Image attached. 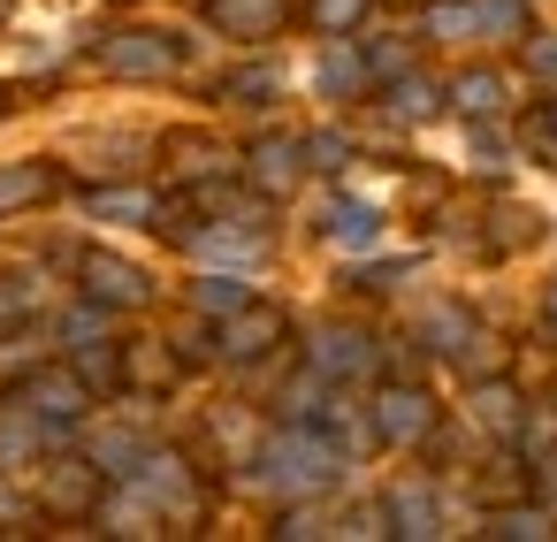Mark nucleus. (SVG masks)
Instances as JSON below:
<instances>
[{"mask_svg": "<svg viewBox=\"0 0 557 542\" xmlns=\"http://www.w3.org/2000/svg\"><path fill=\"white\" fill-rule=\"evenodd\" d=\"M549 313H557V291H549Z\"/></svg>", "mask_w": 557, "mask_h": 542, "instance_id": "f704fd0d", "label": "nucleus"}, {"mask_svg": "<svg viewBox=\"0 0 557 542\" xmlns=\"http://www.w3.org/2000/svg\"><path fill=\"white\" fill-rule=\"evenodd\" d=\"M329 237H336V245H351V252H367V245L382 237V214H374V207L336 199V207H329Z\"/></svg>", "mask_w": 557, "mask_h": 542, "instance_id": "4468645a", "label": "nucleus"}, {"mask_svg": "<svg viewBox=\"0 0 557 542\" xmlns=\"http://www.w3.org/2000/svg\"><path fill=\"white\" fill-rule=\"evenodd\" d=\"M481 534H496V542H534V534H549V519H542V512H496Z\"/></svg>", "mask_w": 557, "mask_h": 542, "instance_id": "393cba45", "label": "nucleus"}, {"mask_svg": "<svg viewBox=\"0 0 557 542\" xmlns=\"http://www.w3.org/2000/svg\"><path fill=\"white\" fill-rule=\"evenodd\" d=\"M0 115H9V85H0Z\"/></svg>", "mask_w": 557, "mask_h": 542, "instance_id": "72a5a7b5", "label": "nucleus"}, {"mask_svg": "<svg viewBox=\"0 0 557 542\" xmlns=\"http://www.w3.org/2000/svg\"><path fill=\"white\" fill-rule=\"evenodd\" d=\"M39 504L54 519H92L100 512V458H54V466H39Z\"/></svg>", "mask_w": 557, "mask_h": 542, "instance_id": "f03ea898", "label": "nucleus"}, {"mask_svg": "<svg viewBox=\"0 0 557 542\" xmlns=\"http://www.w3.org/2000/svg\"><path fill=\"white\" fill-rule=\"evenodd\" d=\"M290 16V0H207V24L222 39H275Z\"/></svg>", "mask_w": 557, "mask_h": 542, "instance_id": "1a4fd4ad", "label": "nucleus"}, {"mask_svg": "<svg viewBox=\"0 0 557 542\" xmlns=\"http://www.w3.org/2000/svg\"><path fill=\"white\" fill-rule=\"evenodd\" d=\"M131 367H138V382H169V359H153V352H138Z\"/></svg>", "mask_w": 557, "mask_h": 542, "instance_id": "473e14b6", "label": "nucleus"}, {"mask_svg": "<svg viewBox=\"0 0 557 542\" xmlns=\"http://www.w3.org/2000/svg\"><path fill=\"white\" fill-rule=\"evenodd\" d=\"M527 70H534V77H557V39H534V47H527Z\"/></svg>", "mask_w": 557, "mask_h": 542, "instance_id": "7c9ffc66", "label": "nucleus"}, {"mask_svg": "<svg viewBox=\"0 0 557 542\" xmlns=\"http://www.w3.org/2000/svg\"><path fill=\"white\" fill-rule=\"evenodd\" d=\"M275 534H290V542H298V534H329V527H321V519H313V512H290V519H283V527H275Z\"/></svg>", "mask_w": 557, "mask_h": 542, "instance_id": "2f4dec72", "label": "nucleus"}, {"mask_svg": "<svg viewBox=\"0 0 557 542\" xmlns=\"http://www.w3.org/2000/svg\"><path fill=\"white\" fill-rule=\"evenodd\" d=\"M230 93H237V100H260V93H275V70H245Z\"/></svg>", "mask_w": 557, "mask_h": 542, "instance_id": "c756f323", "label": "nucleus"}, {"mask_svg": "<svg viewBox=\"0 0 557 542\" xmlns=\"http://www.w3.org/2000/svg\"><path fill=\"white\" fill-rule=\"evenodd\" d=\"M85 298H100L108 313H115V306L131 313V306H146V298H153V283H146V268H131V260L92 252V260H85Z\"/></svg>", "mask_w": 557, "mask_h": 542, "instance_id": "20e7f679", "label": "nucleus"}, {"mask_svg": "<svg viewBox=\"0 0 557 542\" xmlns=\"http://www.w3.org/2000/svg\"><path fill=\"white\" fill-rule=\"evenodd\" d=\"M92 214H100V222H146L153 199H146V192H92Z\"/></svg>", "mask_w": 557, "mask_h": 542, "instance_id": "5701e85b", "label": "nucleus"}, {"mask_svg": "<svg viewBox=\"0 0 557 542\" xmlns=\"http://www.w3.org/2000/svg\"><path fill=\"white\" fill-rule=\"evenodd\" d=\"M359 16H367V0H313V32H329V39H344Z\"/></svg>", "mask_w": 557, "mask_h": 542, "instance_id": "a878e982", "label": "nucleus"}, {"mask_svg": "<svg viewBox=\"0 0 557 542\" xmlns=\"http://www.w3.org/2000/svg\"><path fill=\"white\" fill-rule=\"evenodd\" d=\"M420 336H428V352H450V359H458V352L473 344V321H466L458 306H428V313H420Z\"/></svg>", "mask_w": 557, "mask_h": 542, "instance_id": "2eb2a0df", "label": "nucleus"}, {"mask_svg": "<svg viewBox=\"0 0 557 542\" xmlns=\"http://www.w3.org/2000/svg\"><path fill=\"white\" fill-rule=\"evenodd\" d=\"M169 153H184V176H207V169H222V153H214L207 138H176Z\"/></svg>", "mask_w": 557, "mask_h": 542, "instance_id": "c85d7f7f", "label": "nucleus"}, {"mask_svg": "<svg viewBox=\"0 0 557 542\" xmlns=\"http://www.w3.org/2000/svg\"><path fill=\"white\" fill-rule=\"evenodd\" d=\"M389 108H397L405 123H420V115H435V85H428V77H397V93H389Z\"/></svg>", "mask_w": 557, "mask_h": 542, "instance_id": "b1692460", "label": "nucleus"}, {"mask_svg": "<svg viewBox=\"0 0 557 542\" xmlns=\"http://www.w3.org/2000/svg\"><path fill=\"white\" fill-rule=\"evenodd\" d=\"M473 24H481V39H519L527 32V0H473Z\"/></svg>", "mask_w": 557, "mask_h": 542, "instance_id": "a211bd4d", "label": "nucleus"}, {"mask_svg": "<svg viewBox=\"0 0 557 542\" xmlns=\"http://www.w3.org/2000/svg\"><path fill=\"white\" fill-rule=\"evenodd\" d=\"M298 161H306V146H298V138H260V146H252V161H245V176H252L260 192H290Z\"/></svg>", "mask_w": 557, "mask_h": 542, "instance_id": "9b49d317", "label": "nucleus"}, {"mask_svg": "<svg viewBox=\"0 0 557 542\" xmlns=\"http://www.w3.org/2000/svg\"><path fill=\"white\" fill-rule=\"evenodd\" d=\"M473 420H488V428H519V390H511V382H481V390H473Z\"/></svg>", "mask_w": 557, "mask_h": 542, "instance_id": "6ab92c4d", "label": "nucleus"}, {"mask_svg": "<svg viewBox=\"0 0 557 542\" xmlns=\"http://www.w3.org/2000/svg\"><path fill=\"white\" fill-rule=\"evenodd\" d=\"M283 313L275 306H237L230 321H222V359H268L275 344H283Z\"/></svg>", "mask_w": 557, "mask_h": 542, "instance_id": "0eeeda50", "label": "nucleus"}, {"mask_svg": "<svg viewBox=\"0 0 557 542\" xmlns=\"http://www.w3.org/2000/svg\"><path fill=\"white\" fill-rule=\"evenodd\" d=\"M306 161H313V169H329V176H336V169H344V161H351V138H336V131H321V138H306Z\"/></svg>", "mask_w": 557, "mask_h": 542, "instance_id": "cd10ccee", "label": "nucleus"}, {"mask_svg": "<svg viewBox=\"0 0 557 542\" xmlns=\"http://www.w3.org/2000/svg\"><path fill=\"white\" fill-rule=\"evenodd\" d=\"M77 374H85V390H123V352L115 344H77Z\"/></svg>", "mask_w": 557, "mask_h": 542, "instance_id": "f3484780", "label": "nucleus"}, {"mask_svg": "<svg viewBox=\"0 0 557 542\" xmlns=\"http://www.w3.org/2000/svg\"><path fill=\"white\" fill-rule=\"evenodd\" d=\"M367 367H374V336H359V329H321V344H313V374L344 382V374H367Z\"/></svg>", "mask_w": 557, "mask_h": 542, "instance_id": "9d476101", "label": "nucleus"}, {"mask_svg": "<svg viewBox=\"0 0 557 542\" xmlns=\"http://www.w3.org/2000/svg\"><path fill=\"white\" fill-rule=\"evenodd\" d=\"M374 435H382V443H428V435H435L428 390H382V397H374Z\"/></svg>", "mask_w": 557, "mask_h": 542, "instance_id": "39448f33", "label": "nucleus"}, {"mask_svg": "<svg viewBox=\"0 0 557 542\" xmlns=\"http://www.w3.org/2000/svg\"><path fill=\"white\" fill-rule=\"evenodd\" d=\"M92 458H100V473H138V435H100Z\"/></svg>", "mask_w": 557, "mask_h": 542, "instance_id": "bb28decb", "label": "nucleus"}, {"mask_svg": "<svg viewBox=\"0 0 557 542\" xmlns=\"http://www.w3.org/2000/svg\"><path fill=\"white\" fill-rule=\"evenodd\" d=\"M24 405L47 420V435H70V420L85 412V374L70 367V374H32L24 382Z\"/></svg>", "mask_w": 557, "mask_h": 542, "instance_id": "6e6552de", "label": "nucleus"}, {"mask_svg": "<svg viewBox=\"0 0 557 542\" xmlns=\"http://www.w3.org/2000/svg\"><path fill=\"white\" fill-rule=\"evenodd\" d=\"M237 306H252V291H245L237 275H207V283H199V313H222V321H230Z\"/></svg>", "mask_w": 557, "mask_h": 542, "instance_id": "412c9836", "label": "nucleus"}, {"mask_svg": "<svg viewBox=\"0 0 557 542\" xmlns=\"http://www.w3.org/2000/svg\"><path fill=\"white\" fill-rule=\"evenodd\" d=\"M100 62H108L115 77H161V70L184 62V47H176L169 32H115V39L100 47Z\"/></svg>", "mask_w": 557, "mask_h": 542, "instance_id": "7ed1b4c3", "label": "nucleus"}, {"mask_svg": "<svg viewBox=\"0 0 557 542\" xmlns=\"http://www.w3.org/2000/svg\"><path fill=\"white\" fill-rule=\"evenodd\" d=\"M47 192H54V169H39V161H9V169H0V214H16V207H32Z\"/></svg>", "mask_w": 557, "mask_h": 542, "instance_id": "f8f14e48", "label": "nucleus"}, {"mask_svg": "<svg viewBox=\"0 0 557 542\" xmlns=\"http://www.w3.org/2000/svg\"><path fill=\"white\" fill-rule=\"evenodd\" d=\"M389 519H397V534H443V527H435L443 512H435V496H428L420 481H405V489H389Z\"/></svg>", "mask_w": 557, "mask_h": 542, "instance_id": "ddd939ff", "label": "nucleus"}, {"mask_svg": "<svg viewBox=\"0 0 557 542\" xmlns=\"http://www.w3.org/2000/svg\"><path fill=\"white\" fill-rule=\"evenodd\" d=\"M138 489L161 519H199V489H191L184 458H138Z\"/></svg>", "mask_w": 557, "mask_h": 542, "instance_id": "423d86ee", "label": "nucleus"}, {"mask_svg": "<svg viewBox=\"0 0 557 542\" xmlns=\"http://www.w3.org/2000/svg\"><path fill=\"white\" fill-rule=\"evenodd\" d=\"M466 32H481L473 0H435V9H428V39H466Z\"/></svg>", "mask_w": 557, "mask_h": 542, "instance_id": "4be33fe9", "label": "nucleus"}, {"mask_svg": "<svg viewBox=\"0 0 557 542\" xmlns=\"http://www.w3.org/2000/svg\"><path fill=\"white\" fill-rule=\"evenodd\" d=\"M313 85H321L329 100H351V93L367 85V62H359V54H344V47H329V54H321V70H313Z\"/></svg>", "mask_w": 557, "mask_h": 542, "instance_id": "dca6fc26", "label": "nucleus"}, {"mask_svg": "<svg viewBox=\"0 0 557 542\" xmlns=\"http://www.w3.org/2000/svg\"><path fill=\"white\" fill-rule=\"evenodd\" d=\"M336 466H344V458H336V435H329V428H321V435H313V428H290V435H275V443L260 451V481L283 489V496L329 489Z\"/></svg>", "mask_w": 557, "mask_h": 542, "instance_id": "f257e3e1", "label": "nucleus"}, {"mask_svg": "<svg viewBox=\"0 0 557 542\" xmlns=\"http://www.w3.org/2000/svg\"><path fill=\"white\" fill-rule=\"evenodd\" d=\"M458 108L481 123V115H496V108H504V85H496L488 70H473V77H458Z\"/></svg>", "mask_w": 557, "mask_h": 542, "instance_id": "aec40b11", "label": "nucleus"}]
</instances>
